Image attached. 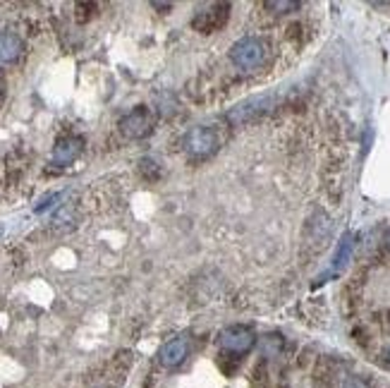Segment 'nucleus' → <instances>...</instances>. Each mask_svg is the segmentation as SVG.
<instances>
[{
	"label": "nucleus",
	"mask_w": 390,
	"mask_h": 388,
	"mask_svg": "<svg viewBox=\"0 0 390 388\" xmlns=\"http://www.w3.org/2000/svg\"><path fill=\"white\" fill-rule=\"evenodd\" d=\"M350 249H352V235H345V240L340 242V249H337V256H335V269H340V266L345 264L347 256H350Z\"/></svg>",
	"instance_id": "obj_9"
},
{
	"label": "nucleus",
	"mask_w": 390,
	"mask_h": 388,
	"mask_svg": "<svg viewBox=\"0 0 390 388\" xmlns=\"http://www.w3.org/2000/svg\"><path fill=\"white\" fill-rule=\"evenodd\" d=\"M381 364L386 367V369H390V345H388V348H383V353H381Z\"/></svg>",
	"instance_id": "obj_12"
},
{
	"label": "nucleus",
	"mask_w": 390,
	"mask_h": 388,
	"mask_svg": "<svg viewBox=\"0 0 390 388\" xmlns=\"http://www.w3.org/2000/svg\"><path fill=\"white\" fill-rule=\"evenodd\" d=\"M82 149H84V139L82 137H62L58 144L53 146V154H50V164L65 168L70 164H75L80 159Z\"/></svg>",
	"instance_id": "obj_5"
},
{
	"label": "nucleus",
	"mask_w": 390,
	"mask_h": 388,
	"mask_svg": "<svg viewBox=\"0 0 390 388\" xmlns=\"http://www.w3.org/2000/svg\"><path fill=\"white\" fill-rule=\"evenodd\" d=\"M228 10H230L228 5H211V8L201 10V12L194 17V29L204 31V34H211V31H216L223 22H225Z\"/></svg>",
	"instance_id": "obj_6"
},
{
	"label": "nucleus",
	"mask_w": 390,
	"mask_h": 388,
	"mask_svg": "<svg viewBox=\"0 0 390 388\" xmlns=\"http://www.w3.org/2000/svg\"><path fill=\"white\" fill-rule=\"evenodd\" d=\"M149 130H151V113L144 106H139V108H134V111H129L120 120V132L127 139L144 137V134H149Z\"/></svg>",
	"instance_id": "obj_4"
},
{
	"label": "nucleus",
	"mask_w": 390,
	"mask_h": 388,
	"mask_svg": "<svg viewBox=\"0 0 390 388\" xmlns=\"http://www.w3.org/2000/svg\"><path fill=\"white\" fill-rule=\"evenodd\" d=\"M266 55H268L266 44H263L261 39H254V36L240 39L230 48V60L235 62L240 70H257V67L263 65Z\"/></svg>",
	"instance_id": "obj_1"
},
{
	"label": "nucleus",
	"mask_w": 390,
	"mask_h": 388,
	"mask_svg": "<svg viewBox=\"0 0 390 388\" xmlns=\"http://www.w3.org/2000/svg\"><path fill=\"white\" fill-rule=\"evenodd\" d=\"M383 247H386V252L390 254V230L386 233V238H383Z\"/></svg>",
	"instance_id": "obj_13"
},
{
	"label": "nucleus",
	"mask_w": 390,
	"mask_h": 388,
	"mask_svg": "<svg viewBox=\"0 0 390 388\" xmlns=\"http://www.w3.org/2000/svg\"><path fill=\"white\" fill-rule=\"evenodd\" d=\"M218 149V137L211 127H194L185 137V151L192 156H211Z\"/></svg>",
	"instance_id": "obj_3"
},
{
	"label": "nucleus",
	"mask_w": 390,
	"mask_h": 388,
	"mask_svg": "<svg viewBox=\"0 0 390 388\" xmlns=\"http://www.w3.org/2000/svg\"><path fill=\"white\" fill-rule=\"evenodd\" d=\"M189 355V340L187 338H173L160 348V364L165 367H178L185 362V358Z\"/></svg>",
	"instance_id": "obj_8"
},
{
	"label": "nucleus",
	"mask_w": 390,
	"mask_h": 388,
	"mask_svg": "<svg viewBox=\"0 0 390 388\" xmlns=\"http://www.w3.org/2000/svg\"><path fill=\"white\" fill-rule=\"evenodd\" d=\"M340 388H371V386L364 379H360V376H342Z\"/></svg>",
	"instance_id": "obj_10"
},
{
	"label": "nucleus",
	"mask_w": 390,
	"mask_h": 388,
	"mask_svg": "<svg viewBox=\"0 0 390 388\" xmlns=\"http://www.w3.org/2000/svg\"><path fill=\"white\" fill-rule=\"evenodd\" d=\"M218 343H221V348L228 350V353L242 355L254 348L257 338H254V333L244 326H228V328H223L221 335H218Z\"/></svg>",
	"instance_id": "obj_2"
},
{
	"label": "nucleus",
	"mask_w": 390,
	"mask_h": 388,
	"mask_svg": "<svg viewBox=\"0 0 390 388\" xmlns=\"http://www.w3.org/2000/svg\"><path fill=\"white\" fill-rule=\"evenodd\" d=\"M24 53V41L15 31H3L0 34V65H12Z\"/></svg>",
	"instance_id": "obj_7"
},
{
	"label": "nucleus",
	"mask_w": 390,
	"mask_h": 388,
	"mask_svg": "<svg viewBox=\"0 0 390 388\" xmlns=\"http://www.w3.org/2000/svg\"><path fill=\"white\" fill-rule=\"evenodd\" d=\"M0 103H3V84H0Z\"/></svg>",
	"instance_id": "obj_14"
},
{
	"label": "nucleus",
	"mask_w": 390,
	"mask_h": 388,
	"mask_svg": "<svg viewBox=\"0 0 390 388\" xmlns=\"http://www.w3.org/2000/svg\"><path fill=\"white\" fill-rule=\"evenodd\" d=\"M268 10H278V12H290V10H297L299 3H295V0H290V3H266Z\"/></svg>",
	"instance_id": "obj_11"
}]
</instances>
